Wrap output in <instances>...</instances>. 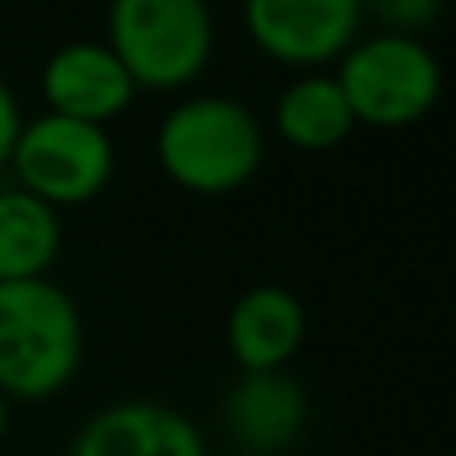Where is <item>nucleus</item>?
<instances>
[{
    "label": "nucleus",
    "mask_w": 456,
    "mask_h": 456,
    "mask_svg": "<svg viewBox=\"0 0 456 456\" xmlns=\"http://www.w3.org/2000/svg\"><path fill=\"white\" fill-rule=\"evenodd\" d=\"M8 425H12V401L0 396V444H4V436H8Z\"/></svg>",
    "instance_id": "2eb2a0df"
},
{
    "label": "nucleus",
    "mask_w": 456,
    "mask_h": 456,
    "mask_svg": "<svg viewBox=\"0 0 456 456\" xmlns=\"http://www.w3.org/2000/svg\"><path fill=\"white\" fill-rule=\"evenodd\" d=\"M20 125H24L20 101H16V93L8 88V80L0 77V168H8V157H12V144H16V136H20Z\"/></svg>",
    "instance_id": "4468645a"
},
{
    "label": "nucleus",
    "mask_w": 456,
    "mask_h": 456,
    "mask_svg": "<svg viewBox=\"0 0 456 456\" xmlns=\"http://www.w3.org/2000/svg\"><path fill=\"white\" fill-rule=\"evenodd\" d=\"M364 16L380 24V32H404V37H420L433 28L441 16L444 0H361Z\"/></svg>",
    "instance_id": "ddd939ff"
},
{
    "label": "nucleus",
    "mask_w": 456,
    "mask_h": 456,
    "mask_svg": "<svg viewBox=\"0 0 456 456\" xmlns=\"http://www.w3.org/2000/svg\"><path fill=\"white\" fill-rule=\"evenodd\" d=\"M136 80L104 40H69L40 69V96L56 117L109 128L136 101Z\"/></svg>",
    "instance_id": "0eeeda50"
},
{
    "label": "nucleus",
    "mask_w": 456,
    "mask_h": 456,
    "mask_svg": "<svg viewBox=\"0 0 456 456\" xmlns=\"http://www.w3.org/2000/svg\"><path fill=\"white\" fill-rule=\"evenodd\" d=\"M244 32L268 56L297 72H324L361 37V0H244Z\"/></svg>",
    "instance_id": "423d86ee"
},
{
    "label": "nucleus",
    "mask_w": 456,
    "mask_h": 456,
    "mask_svg": "<svg viewBox=\"0 0 456 456\" xmlns=\"http://www.w3.org/2000/svg\"><path fill=\"white\" fill-rule=\"evenodd\" d=\"M157 165L192 197L240 192L265 165V128L248 104L197 93L176 101L157 128Z\"/></svg>",
    "instance_id": "f03ea898"
},
{
    "label": "nucleus",
    "mask_w": 456,
    "mask_h": 456,
    "mask_svg": "<svg viewBox=\"0 0 456 456\" xmlns=\"http://www.w3.org/2000/svg\"><path fill=\"white\" fill-rule=\"evenodd\" d=\"M337 85L353 109L356 125L369 128H412L436 109L444 93V72L425 37L404 32H369L337 61Z\"/></svg>",
    "instance_id": "20e7f679"
},
{
    "label": "nucleus",
    "mask_w": 456,
    "mask_h": 456,
    "mask_svg": "<svg viewBox=\"0 0 456 456\" xmlns=\"http://www.w3.org/2000/svg\"><path fill=\"white\" fill-rule=\"evenodd\" d=\"M308 393L289 369L240 372L221 401V428L240 456H284L308 428Z\"/></svg>",
    "instance_id": "6e6552de"
},
{
    "label": "nucleus",
    "mask_w": 456,
    "mask_h": 456,
    "mask_svg": "<svg viewBox=\"0 0 456 456\" xmlns=\"http://www.w3.org/2000/svg\"><path fill=\"white\" fill-rule=\"evenodd\" d=\"M273 128L289 149L329 152L353 136L356 117L332 72H297L276 96Z\"/></svg>",
    "instance_id": "9b49d317"
},
{
    "label": "nucleus",
    "mask_w": 456,
    "mask_h": 456,
    "mask_svg": "<svg viewBox=\"0 0 456 456\" xmlns=\"http://www.w3.org/2000/svg\"><path fill=\"white\" fill-rule=\"evenodd\" d=\"M109 40L136 88L176 93L200 80L216 48L208 0H109Z\"/></svg>",
    "instance_id": "7ed1b4c3"
},
{
    "label": "nucleus",
    "mask_w": 456,
    "mask_h": 456,
    "mask_svg": "<svg viewBox=\"0 0 456 456\" xmlns=\"http://www.w3.org/2000/svg\"><path fill=\"white\" fill-rule=\"evenodd\" d=\"M308 313L281 284H256L228 308L224 345L240 372H276L305 348Z\"/></svg>",
    "instance_id": "9d476101"
},
{
    "label": "nucleus",
    "mask_w": 456,
    "mask_h": 456,
    "mask_svg": "<svg viewBox=\"0 0 456 456\" xmlns=\"http://www.w3.org/2000/svg\"><path fill=\"white\" fill-rule=\"evenodd\" d=\"M8 168L16 173V189L53 208H77L109 189L117 144L101 125L40 112L20 125Z\"/></svg>",
    "instance_id": "39448f33"
},
{
    "label": "nucleus",
    "mask_w": 456,
    "mask_h": 456,
    "mask_svg": "<svg viewBox=\"0 0 456 456\" xmlns=\"http://www.w3.org/2000/svg\"><path fill=\"white\" fill-rule=\"evenodd\" d=\"M69 456H208V441L173 404L117 401L80 425Z\"/></svg>",
    "instance_id": "1a4fd4ad"
},
{
    "label": "nucleus",
    "mask_w": 456,
    "mask_h": 456,
    "mask_svg": "<svg viewBox=\"0 0 456 456\" xmlns=\"http://www.w3.org/2000/svg\"><path fill=\"white\" fill-rule=\"evenodd\" d=\"M85 361V321L61 284H0V396L40 404L61 396Z\"/></svg>",
    "instance_id": "f257e3e1"
},
{
    "label": "nucleus",
    "mask_w": 456,
    "mask_h": 456,
    "mask_svg": "<svg viewBox=\"0 0 456 456\" xmlns=\"http://www.w3.org/2000/svg\"><path fill=\"white\" fill-rule=\"evenodd\" d=\"M61 213L24 189H0V284L40 281L61 256Z\"/></svg>",
    "instance_id": "f8f14e48"
}]
</instances>
